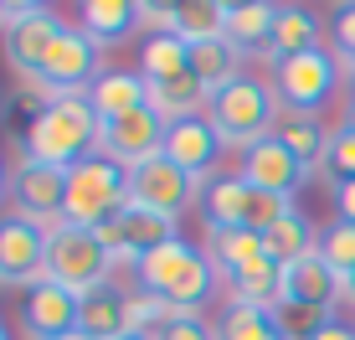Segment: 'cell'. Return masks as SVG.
I'll return each mask as SVG.
<instances>
[{
  "label": "cell",
  "mask_w": 355,
  "mask_h": 340,
  "mask_svg": "<svg viewBox=\"0 0 355 340\" xmlns=\"http://www.w3.org/2000/svg\"><path fill=\"white\" fill-rule=\"evenodd\" d=\"M345 129H350V135H355V103L345 108Z\"/></svg>",
  "instance_id": "60d3db41"
},
{
  "label": "cell",
  "mask_w": 355,
  "mask_h": 340,
  "mask_svg": "<svg viewBox=\"0 0 355 340\" xmlns=\"http://www.w3.org/2000/svg\"><path fill=\"white\" fill-rule=\"evenodd\" d=\"M98 78H103V67H98V46L88 42V31L62 26L42 72L31 78V103L46 108V103H62V99H88Z\"/></svg>",
  "instance_id": "3957f363"
},
{
  "label": "cell",
  "mask_w": 355,
  "mask_h": 340,
  "mask_svg": "<svg viewBox=\"0 0 355 340\" xmlns=\"http://www.w3.org/2000/svg\"><path fill=\"white\" fill-rule=\"evenodd\" d=\"M57 31H62V16H52L46 6H36L21 26H10L6 31V62L10 72H21V78H36L46 62V52H52V42H57Z\"/></svg>",
  "instance_id": "5bb4252c"
},
{
  "label": "cell",
  "mask_w": 355,
  "mask_h": 340,
  "mask_svg": "<svg viewBox=\"0 0 355 340\" xmlns=\"http://www.w3.org/2000/svg\"><path fill=\"white\" fill-rule=\"evenodd\" d=\"M206 124L216 129L222 150H252L258 139H268V124H273V99H268V88H263V83L237 78L232 88L211 93Z\"/></svg>",
  "instance_id": "8992f818"
},
{
  "label": "cell",
  "mask_w": 355,
  "mask_h": 340,
  "mask_svg": "<svg viewBox=\"0 0 355 340\" xmlns=\"http://www.w3.org/2000/svg\"><path fill=\"white\" fill-rule=\"evenodd\" d=\"M216 155H222V139H216V129L206 124V119H180V124H170V135H165V160L180 165L191 180L211 176V170H216Z\"/></svg>",
  "instance_id": "9a60e30c"
},
{
  "label": "cell",
  "mask_w": 355,
  "mask_h": 340,
  "mask_svg": "<svg viewBox=\"0 0 355 340\" xmlns=\"http://www.w3.org/2000/svg\"><path fill=\"white\" fill-rule=\"evenodd\" d=\"M150 340H216V330H211V325H206L196 309H175Z\"/></svg>",
  "instance_id": "836d02e7"
},
{
  "label": "cell",
  "mask_w": 355,
  "mask_h": 340,
  "mask_svg": "<svg viewBox=\"0 0 355 340\" xmlns=\"http://www.w3.org/2000/svg\"><path fill=\"white\" fill-rule=\"evenodd\" d=\"M314 340H355V325H340V320H335V325H324Z\"/></svg>",
  "instance_id": "f35d334b"
},
{
  "label": "cell",
  "mask_w": 355,
  "mask_h": 340,
  "mask_svg": "<svg viewBox=\"0 0 355 340\" xmlns=\"http://www.w3.org/2000/svg\"><path fill=\"white\" fill-rule=\"evenodd\" d=\"M46 278V227L36 222H0V284L6 289H31Z\"/></svg>",
  "instance_id": "8fae6325"
},
{
  "label": "cell",
  "mask_w": 355,
  "mask_h": 340,
  "mask_svg": "<svg viewBox=\"0 0 355 340\" xmlns=\"http://www.w3.org/2000/svg\"><path fill=\"white\" fill-rule=\"evenodd\" d=\"M320 46V16L304 6H278V21H273V36H268V57L284 62V57H299Z\"/></svg>",
  "instance_id": "603a6c76"
},
{
  "label": "cell",
  "mask_w": 355,
  "mask_h": 340,
  "mask_svg": "<svg viewBox=\"0 0 355 340\" xmlns=\"http://www.w3.org/2000/svg\"><path fill=\"white\" fill-rule=\"evenodd\" d=\"M335 42H340V52H345V67L355 72V6L335 10Z\"/></svg>",
  "instance_id": "d590c367"
},
{
  "label": "cell",
  "mask_w": 355,
  "mask_h": 340,
  "mask_svg": "<svg viewBox=\"0 0 355 340\" xmlns=\"http://www.w3.org/2000/svg\"><path fill=\"white\" fill-rule=\"evenodd\" d=\"M83 31L93 46H119L139 26V0H83Z\"/></svg>",
  "instance_id": "7402d4cb"
},
{
  "label": "cell",
  "mask_w": 355,
  "mask_h": 340,
  "mask_svg": "<svg viewBox=\"0 0 355 340\" xmlns=\"http://www.w3.org/2000/svg\"><path fill=\"white\" fill-rule=\"evenodd\" d=\"M273 21H278V6H268V0H248V6H232V16H227V42L237 46V52L268 46V36H273Z\"/></svg>",
  "instance_id": "83f0119b"
},
{
  "label": "cell",
  "mask_w": 355,
  "mask_h": 340,
  "mask_svg": "<svg viewBox=\"0 0 355 340\" xmlns=\"http://www.w3.org/2000/svg\"><path fill=\"white\" fill-rule=\"evenodd\" d=\"M206 258L216 263V273H237L248 263L268 258V237L263 232H248V227H206Z\"/></svg>",
  "instance_id": "ffe728a7"
},
{
  "label": "cell",
  "mask_w": 355,
  "mask_h": 340,
  "mask_svg": "<svg viewBox=\"0 0 355 340\" xmlns=\"http://www.w3.org/2000/svg\"><path fill=\"white\" fill-rule=\"evenodd\" d=\"M78 330L88 340H124L129 335V294H119L114 284L83 294L78 305Z\"/></svg>",
  "instance_id": "ac0fdd59"
},
{
  "label": "cell",
  "mask_w": 355,
  "mask_h": 340,
  "mask_svg": "<svg viewBox=\"0 0 355 340\" xmlns=\"http://www.w3.org/2000/svg\"><path fill=\"white\" fill-rule=\"evenodd\" d=\"M216 340H284V330H278L273 309L237 305V299H232V305H227V314L216 320Z\"/></svg>",
  "instance_id": "4dcf8cb0"
},
{
  "label": "cell",
  "mask_w": 355,
  "mask_h": 340,
  "mask_svg": "<svg viewBox=\"0 0 355 340\" xmlns=\"http://www.w3.org/2000/svg\"><path fill=\"white\" fill-rule=\"evenodd\" d=\"M242 52L232 42H201V46H191V72L201 78V88L206 93H222L232 88V83L242 78Z\"/></svg>",
  "instance_id": "d4e9b609"
},
{
  "label": "cell",
  "mask_w": 355,
  "mask_h": 340,
  "mask_svg": "<svg viewBox=\"0 0 355 340\" xmlns=\"http://www.w3.org/2000/svg\"><path fill=\"white\" fill-rule=\"evenodd\" d=\"M340 67H345V62H335L324 46H309V52H299V57L273 62V88H278V99H284V108H304V114H314V108L335 93Z\"/></svg>",
  "instance_id": "52a82bcc"
},
{
  "label": "cell",
  "mask_w": 355,
  "mask_h": 340,
  "mask_svg": "<svg viewBox=\"0 0 355 340\" xmlns=\"http://www.w3.org/2000/svg\"><path fill=\"white\" fill-rule=\"evenodd\" d=\"M78 294H67L62 284H52V278H42V284L26 289V320H21V330L26 340H62L78 330Z\"/></svg>",
  "instance_id": "4fadbf2b"
},
{
  "label": "cell",
  "mask_w": 355,
  "mask_h": 340,
  "mask_svg": "<svg viewBox=\"0 0 355 340\" xmlns=\"http://www.w3.org/2000/svg\"><path fill=\"white\" fill-rule=\"evenodd\" d=\"M93 237L108 248V258H114V263L124 258V222H119V216H103V222L93 227Z\"/></svg>",
  "instance_id": "8d00e7d4"
},
{
  "label": "cell",
  "mask_w": 355,
  "mask_h": 340,
  "mask_svg": "<svg viewBox=\"0 0 355 340\" xmlns=\"http://www.w3.org/2000/svg\"><path fill=\"white\" fill-rule=\"evenodd\" d=\"M284 340H314L324 325H335V309H320V305H278L273 309Z\"/></svg>",
  "instance_id": "1f68e13d"
},
{
  "label": "cell",
  "mask_w": 355,
  "mask_h": 340,
  "mask_svg": "<svg viewBox=\"0 0 355 340\" xmlns=\"http://www.w3.org/2000/svg\"><path fill=\"white\" fill-rule=\"evenodd\" d=\"M340 299H345V305L355 309V273H350V278H340Z\"/></svg>",
  "instance_id": "ab89813d"
},
{
  "label": "cell",
  "mask_w": 355,
  "mask_h": 340,
  "mask_svg": "<svg viewBox=\"0 0 355 340\" xmlns=\"http://www.w3.org/2000/svg\"><path fill=\"white\" fill-rule=\"evenodd\" d=\"M150 108L165 119V124H180V119H201L211 108V93L201 88L196 72H180L170 83H150Z\"/></svg>",
  "instance_id": "44dd1931"
},
{
  "label": "cell",
  "mask_w": 355,
  "mask_h": 340,
  "mask_svg": "<svg viewBox=\"0 0 355 340\" xmlns=\"http://www.w3.org/2000/svg\"><path fill=\"white\" fill-rule=\"evenodd\" d=\"M324 170L335 176V186H340V180H355V135H350V129H340V135L329 139Z\"/></svg>",
  "instance_id": "e575fe53"
},
{
  "label": "cell",
  "mask_w": 355,
  "mask_h": 340,
  "mask_svg": "<svg viewBox=\"0 0 355 340\" xmlns=\"http://www.w3.org/2000/svg\"><path fill=\"white\" fill-rule=\"evenodd\" d=\"M320 258L335 269V278L355 273V222H329L320 232Z\"/></svg>",
  "instance_id": "d6a6232c"
},
{
  "label": "cell",
  "mask_w": 355,
  "mask_h": 340,
  "mask_svg": "<svg viewBox=\"0 0 355 340\" xmlns=\"http://www.w3.org/2000/svg\"><path fill=\"white\" fill-rule=\"evenodd\" d=\"M134 278H139V289H150L155 299H165L170 309H196L201 314V305L216 289V263L206 258L196 242L170 237L165 248L144 253V258L134 263Z\"/></svg>",
  "instance_id": "6da1fadb"
},
{
  "label": "cell",
  "mask_w": 355,
  "mask_h": 340,
  "mask_svg": "<svg viewBox=\"0 0 355 340\" xmlns=\"http://www.w3.org/2000/svg\"><path fill=\"white\" fill-rule=\"evenodd\" d=\"M227 16H232V6H222V0H186V6H180V26H175V36H180L186 46L227 42Z\"/></svg>",
  "instance_id": "4316f807"
},
{
  "label": "cell",
  "mask_w": 355,
  "mask_h": 340,
  "mask_svg": "<svg viewBox=\"0 0 355 340\" xmlns=\"http://www.w3.org/2000/svg\"><path fill=\"white\" fill-rule=\"evenodd\" d=\"M98 114L88 99H62V103H46L36 108L26 139H21V155L26 160H42V165H57V170H72L78 160L98 155Z\"/></svg>",
  "instance_id": "7a4b0ae2"
},
{
  "label": "cell",
  "mask_w": 355,
  "mask_h": 340,
  "mask_svg": "<svg viewBox=\"0 0 355 340\" xmlns=\"http://www.w3.org/2000/svg\"><path fill=\"white\" fill-rule=\"evenodd\" d=\"M165 135H170V124L144 103V108H134L124 119H108L98 129V155H108L114 165L134 170V165L155 160V155H165Z\"/></svg>",
  "instance_id": "9c48e42d"
},
{
  "label": "cell",
  "mask_w": 355,
  "mask_h": 340,
  "mask_svg": "<svg viewBox=\"0 0 355 340\" xmlns=\"http://www.w3.org/2000/svg\"><path fill=\"white\" fill-rule=\"evenodd\" d=\"M124 340H150V335H124Z\"/></svg>",
  "instance_id": "ee69618b"
},
{
  "label": "cell",
  "mask_w": 355,
  "mask_h": 340,
  "mask_svg": "<svg viewBox=\"0 0 355 340\" xmlns=\"http://www.w3.org/2000/svg\"><path fill=\"white\" fill-rule=\"evenodd\" d=\"M88 103H93L98 124H108V119H124V114H134V108L150 103V83H144V72H119V67H108L103 78L93 83Z\"/></svg>",
  "instance_id": "e0dca14e"
},
{
  "label": "cell",
  "mask_w": 355,
  "mask_h": 340,
  "mask_svg": "<svg viewBox=\"0 0 355 340\" xmlns=\"http://www.w3.org/2000/svg\"><path fill=\"white\" fill-rule=\"evenodd\" d=\"M248 196L252 186L242 176H211L201 191V212H206V227H242L248 216Z\"/></svg>",
  "instance_id": "cb8c5ba5"
},
{
  "label": "cell",
  "mask_w": 355,
  "mask_h": 340,
  "mask_svg": "<svg viewBox=\"0 0 355 340\" xmlns=\"http://www.w3.org/2000/svg\"><path fill=\"white\" fill-rule=\"evenodd\" d=\"M114 258L108 248L93 237V227H72V222H52L46 227V278L62 284L67 294H93L108 284Z\"/></svg>",
  "instance_id": "277c9868"
},
{
  "label": "cell",
  "mask_w": 355,
  "mask_h": 340,
  "mask_svg": "<svg viewBox=\"0 0 355 340\" xmlns=\"http://www.w3.org/2000/svg\"><path fill=\"white\" fill-rule=\"evenodd\" d=\"M191 201H196V180L180 165H170L165 155L129 170V206H139V212H155V216L175 222V212H186Z\"/></svg>",
  "instance_id": "30bf717a"
},
{
  "label": "cell",
  "mask_w": 355,
  "mask_h": 340,
  "mask_svg": "<svg viewBox=\"0 0 355 340\" xmlns=\"http://www.w3.org/2000/svg\"><path fill=\"white\" fill-rule=\"evenodd\" d=\"M278 139L288 144V155L293 160H299L304 170H320L324 165V155H329V129L320 124V114H304V108H284V114H278Z\"/></svg>",
  "instance_id": "d6986e66"
},
{
  "label": "cell",
  "mask_w": 355,
  "mask_h": 340,
  "mask_svg": "<svg viewBox=\"0 0 355 340\" xmlns=\"http://www.w3.org/2000/svg\"><path fill=\"white\" fill-rule=\"evenodd\" d=\"M237 176L248 180V186H258V191H273V196L293 201V191L309 180V170L293 160L288 144L278 139V135H268V139H258L248 155H242V170H237Z\"/></svg>",
  "instance_id": "7c38bea8"
},
{
  "label": "cell",
  "mask_w": 355,
  "mask_h": 340,
  "mask_svg": "<svg viewBox=\"0 0 355 340\" xmlns=\"http://www.w3.org/2000/svg\"><path fill=\"white\" fill-rule=\"evenodd\" d=\"M268 258L273 263H293V258H309L314 248H320V232L309 227V216L304 212H288L278 227H268Z\"/></svg>",
  "instance_id": "f546056e"
},
{
  "label": "cell",
  "mask_w": 355,
  "mask_h": 340,
  "mask_svg": "<svg viewBox=\"0 0 355 340\" xmlns=\"http://www.w3.org/2000/svg\"><path fill=\"white\" fill-rule=\"evenodd\" d=\"M139 72H144V83H170V78H180V72H191V46L180 42V36H144Z\"/></svg>",
  "instance_id": "f1b7e54d"
},
{
  "label": "cell",
  "mask_w": 355,
  "mask_h": 340,
  "mask_svg": "<svg viewBox=\"0 0 355 340\" xmlns=\"http://www.w3.org/2000/svg\"><path fill=\"white\" fill-rule=\"evenodd\" d=\"M278 305H320V309L340 305V278L320 258V248H314L309 258L284 263V299H278Z\"/></svg>",
  "instance_id": "2e32d148"
},
{
  "label": "cell",
  "mask_w": 355,
  "mask_h": 340,
  "mask_svg": "<svg viewBox=\"0 0 355 340\" xmlns=\"http://www.w3.org/2000/svg\"><path fill=\"white\" fill-rule=\"evenodd\" d=\"M6 191H10V206H16L21 222H36V227L46 222L52 227V222H62V206H67V170L21 155Z\"/></svg>",
  "instance_id": "ba28073f"
},
{
  "label": "cell",
  "mask_w": 355,
  "mask_h": 340,
  "mask_svg": "<svg viewBox=\"0 0 355 340\" xmlns=\"http://www.w3.org/2000/svg\"><path fill=\"white\" fill-rule=\"evenodd\" d=\"M119 222H124V258H129V263H139L144 253L165 248V242L175 237V222H170V216L139 212V206H124V212H119Z\"/></svg>",
  "instance_id": "484cf974"
},
{
  "label": "cell",
  "mask_w": 355,
  "mask_h": 340,
  "mask_svg": "<svg viewBox=\"0 0 355 340\" xmlns=\"http://www.w3.org/2000/svg\"><path fill=\"white\" fill-rule=\"evenodd\" d=\"M129 206V170L114 165L108 155H88L67 170V206L62 222L72 227H98L103 216H119Z\"/></svg>",
  "instance_id": "5b68a950"
},
{
  "label": "cell",
  "mask_w": 355,
  "mask_h": 340,
  "mask_svg": "<svg viewBox=\"0 0 355 340\" xmlns=\"http://www.w3.org/2000/svg\"><path fill=\"white\" fill-rule=\"evenodd\" d=\"M6 186H10V176H6V170H0V191H6Z\"/></svg>",
  "instance_id": "7bdbcfd3"
},
{
  "label": "cell",
  "mask_w": 355,
  "mask_h": 340,
  "mask_svg": "<svg viewBox=\"0 0 355 340\" xmlns=\"http://www.w3.org/2000/svg\"><path fill=\"white\" fill-rule=\"evenodd\" d=\"M62 340H88V335H83V330H72V335H62Z\"/></svg>",
  "instance_id": "b9f144b4"
},
{
  "label": "cell",
  "mask_w": 355,
  "mask_h": 340,
  "mask_svg": "<svg viewBox=\"0 0 355 340\" xmlns=\"http://www.w3.org/2000/svg\"><path fill=\"white\" fill-rule=\"evenodd\" d=\"M0 340H10V335H6V325H0Z\"/></svg>",
  "instance_id": "f6af8a7d"
},
{
  "label": "cell",
  "mask_w": 355,
  "mask_h": 340,
  "mask_svg": "<svg viewBox=\"0 0 355 340\" xmlns=\"http://www.w3.org/2000/svg\"><path fill=\"white\" fill-rule=\"evenodd\" d=\"M335 206H340V222H355V180L335 186Z\"/></svg>",
  "instance_id": "74e56055"
}]
</instances>
